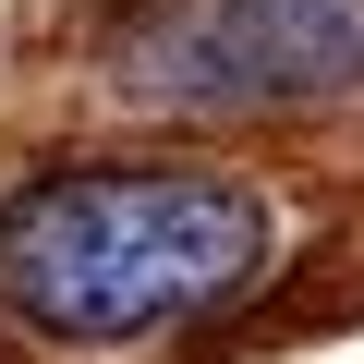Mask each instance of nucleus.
<instances>
[{"instance_id":"f257e3e1","label":"nucleus","mask_w":364,"mask_h":364,"mask_svg":"<svg viewBox=\"0 0 364 364\" xmlns=\"http://www.w3.org/2000/svg\"><path fill=\"white\" fill-rule=\"evenodd\" d=\"M267 267V195L231 170H37L0 195V304L37 340H170Z\"/></svg>"},{"instance_id":"f03ea898","label":"nucleus","mask_w":364,"mask_h":364,"mask_svg":"<svg viewBox=\"0 0 364 364\" xmlns=\"http://www.w3.org/2000/svg\"><path fill=\"white\" fill-rule=\"evenodd\" d=\"M109 85L195 122H328L364 109V0H134Z\"/></svg>"}]
</instances>
